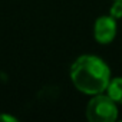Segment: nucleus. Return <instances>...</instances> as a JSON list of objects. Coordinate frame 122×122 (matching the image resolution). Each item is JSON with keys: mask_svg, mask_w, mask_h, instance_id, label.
<instances>
[{"mask_svg": "<svg viewBox=\"0 0 122 122\" xmlns=\"http://www.w3.org/2000/svg\"><path fill=\"white\" fill-rule=\"evenodd\" d=\"M0 121H6V122H16L17 119H16L15 116L6 115V113H0Z\"/></svg>", "mask_w": 122, "mask_h": 122, "instance_id": "obj_6", "label": "nucleus"}, {"mask_svg": "<svg viewBox=\"0 0 122 122\" xmlns=\"http://www.w3.org/2000/svg\"><path fill=\"white\" fill-rule=\"evenodd\" d=\"M71 81L78 91L98 95L106 91L111 82V69L95 55H82L71 66Z\"/></svg>", "mask_w": 122, "mask_h": 122, "instance_id": "obj_1", "label": "nucleus"}, {"mask_svg": "<svg viewBox=\"0 0 122 122\" xmlns=\"http://www.w3.org/2000/svg\"><path fill=\"white\" fill-rule=\"evenodd\" d=\"M109 15L115 19H121L122 17V0H113V5L111 6Z\"/></svg>", "mask_w": 122, "mask_h": 122, "instance_id": "obj_5", "label": "nucleus"}, {"mask_svg": "<svg viewBox=\"0 0 122 122\" xmlns=\"http://www.w3.org/2000/svg\"><path fill=\"white\" fill-rule=\"evenodd\" d=\"M116 30H118V25H116V19L112 17L111 15L108 16H101L95 20L93 25V36L95 40L101 45H108L111 43L115 36H116Z\"/></svg>", "mask_w": 122, "mask_h": 122, "instance_id": "obj_3", "label": "nucleus"}, {"mask_svg": "<svg viewBox=\"0 0 122 122\" xmlns=\"http://www.w3.org/2000/svg\"><path fill=\"white\" fill-rule=\"evenodd\" d=\"M86 118L91 122H115L118 119V103L103 92L93 95L86 105Z\"/></svg>", "mask_w": 122, "mask_h": 122, "instance_id": "obj_2", "label": "nucleus"}, {"mask_svg": "<svg viewBox=\"0 0 122 122\" xmlns=\"http://www.w3.org/2000/svg\"><path fill=\"white\" fill-rule=\"evenodd\" d=\"M106 95L111 96L118 105H122V78L111 79V82L106 88Z\"/></svg>", "mask_w": 122, "mask_h": 122, "instance_id": "obj_4", "label": "nucleus"}]
</instances>
